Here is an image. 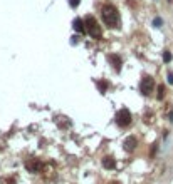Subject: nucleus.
<instances>
[{
  "label": "nucleus",
  "mask_w": 173,
  "mask_h": 184,
  "mask_svg": "<svg viewBox=\"0 0 173 184\" xmlns=\"http://www.w3.org/2000/svg\"><path fill=\"white\" fill-rule=\"evenodd\" d=\"M101 14H103V20H104V24L108 27H116V24H118V10H116L113 5H104L103 7V10H101Z\"/></svg>",
  "instance_id": "f257e3e1"
},
{
  "label": "nucleus",
  "mask_w": 173,
  "mask_h": 184,
  "mask_svg": "<svg viewBox=\"0 0 173 184\" xmlns=\"http://www.w3.org/2000/svg\"><path fill=\"white\" fill-rule=\"evenodd\" d=\"M86 29L89 32V35H93L94 39H101V30H99V25L93 15H88L86 17Z\"/></svg>",
  "instance_id": "f03ea898"
},
{
  "label": "nucleus",
  "mask_w": 173,
  "mask_h": 184,
  "mask_svg": "<svg viewBox=\"0 0 173 184\" xmlns=\"http://www.w3.org/2000/svg\"><path fill=\"white\" fill-rule=\"evenodd\" d=\"M116 124H118L119 127L130 126V124H131V112H130L128 109H121V111H118V114H116Z\"/></svg>",
  "instance_id": "7ed1b4c3"
},
{
  "label": "nucleus",
  "mask_w": 173,
  "mask_h": 184,
  "mask_svg": "<svg viewBox=\"0 0 173 184\" xmlns=\"http://www.w3.org/2000/svg\"><path fill=\"white\" fill-rule=\"evenodd\" d=\"M140 89L145 96H150L155 89V80H153L151 77H143L141 79V84H140Z\"/></svg>",
  "instance_id": "20e7f679"
},
{
  "label": "nucleus",
  "mask_w": 173,
  "mask_h": 184,
  "mask_svg": "<svg viewBox=\"0 0 173 184\" xmlns=\"http://www.w3.org/2000/svg\"><path fill=\"white\" fill-rule=\"evenodd\" d=\"M25 167H27V171H29V172H37L42 166H41V162H39V161H30V162L25 164Z\"/></svg>",
  "instance_id": "39448f33"
},
{
  "label": "nucleus",
  "mask_w": 173,
  "mask_h": 184,
  "mask_svg": "<svg viewBox=\"0 0 173 184\" xmlns=\"http://www.w3.org/2000/svg\"><path fill=\"white\" fill-rule=\"evenodd\" d=\"M103 167H104V169H116V159L104 157V159H103Z\"/></svg>",
  "instance_id": "423d86ee"
},
{
  "label": "nucleus",
  "mask_w": 173,
  "mask_h": 184,
  "mask_svg": "<svg viewBox=\"0 0 173 184\" xmlns=\"http://www.w3.org/2000/svg\"><path fill=\"white\" fill-rule=\"evenodd\" d=\"M108 59H109V62L113 64V67H114L116 70H119V69H121V59H119V57H118V55H109Z\"/></svg>",
  "instance_id": "0eeeda50"
},
{
  "label": "nucleus",
  "mask_w": 173,
  "mask_h": 184,
  "mask_svg": "<svg viewBox=\"0 0 173 184\" xmlns=\"http://www.w3.org/2000/svg\"><path fill=\"white\" fill-rule=\"evenodd\" d=\"M125 147L128 149V151H133V149L136 147V139H135V137H128L125 141Z\"/></svg>",
  "instance_id": "6e6552de"
},
{
  "label": "nucleus",
  "mask_w": 173,
  "mask_h": 184,
  "mask_svg": "<svg viewBox=\"0 0 173 184\" xmlns=\"http://www.w3.org/2000/svg\"><path fill=\"white\" fill-rule=\"evenodd\" d=\"M74 29H76V30H77V32H84V27H83V20H81V19H76V20H74Z\"/></svg>",
  "instance_id": "1a4fd4ad"
},
{
  "label": "nucleus",
  "mask_w": 173,
  "mask_h": 184,
  "mask_svg": "<svg viewBox=\"0 0 173 184\" xmlns=\"http://www.w3.org/2000/svg\"><path fill=\"white\" fill-rule=\"evenodd\" d=\"M163 96H165V87L160 86L158 87V99H163Z\"/></svg>",
  "instance_id": "9d476101"
},
{
  "label": "nucleus",
  "mask_w": 173,
  "mask_h": 184,
  "mask_svg": "<svg viewBox=\"0 0 173 184\" xmlns=\"http://www.w3.org/2000/svg\"><path fill=\"white\" fill-rule=\"evenodd\" d=\"M163 60H165V62H170V60H172V54H170L168 50L163 54Z\"/></svg>",
  "instance_id": "9b49d317"
},
{
  "label": "nucleus",
  "mask_w": 173,
  "mask_h": 184,
  "mask_svg": "<svg viewBox=\"0 0 173 184\" xmlns=\"http://www.w3.org/2000/svg\"><path fill=\"white\" fill-rule=\"evenodd\" d=\"M98 87L101 89V92H104L106 87H108V84H106V82H99V84H98Z\"/></svg>",
  "instance_id": "f8f14e48"
},
{
  "label": "nucleus",
  "mask_w": 173,
  "mask_h": 184,
  "mask_svg": "<svg viewBox=\"0 0 173 184\" xmlns=\"http://www.w3.org/2000/svg\"><path fill=\"white\" fill-rule=\"evenodd\" d=\"M69 4H71V7H77L79 5V0H69Z\"/></svg>",
  "instance_id": "ddd939ff"
},
{
  "label": "nucleus",
  "mask_w": 173,
  "mask_h": 184,
  "mask_svg": "<svg viewBox=\"0 0 173 184\" xmlns=\"http://www.w3.org/2000/svg\"><path fill=\"white\" fill-rule=\"evenodd\" d=\"M155 25H156V27L161 25V19H155Z\"/></svg>",
  "instance_id": "4468645a"
},
{
  "label": "nucleus",
  "mask_w": 173,
  "mask_h": 184,
  "mask_svg": "<svg viewBox=\"0 0 173 184\" xmlns=\"http://www.w3.org/2000/svg\"><path fill=\"white\" fill-rule=\"evenodd\" d=\"M168 80H170V82L173 84V74H170V75H168Z\"/></svg>",
  "instance_id": "2eb2a0df"
}]
</instances>
